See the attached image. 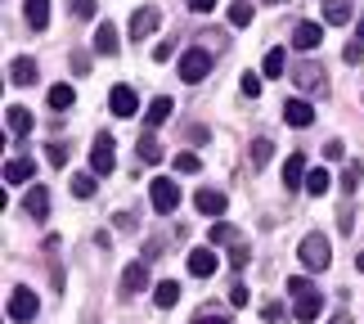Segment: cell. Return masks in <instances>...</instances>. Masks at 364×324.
<instances>
[{
  "instance_id": "e575fe53",
  "label": "cell",
  "mask_w": 364,
  "mask_h": 324,
  "mask_svg": "<svg viewBox=\"0 0 364 324\" xmlns=\"http://www.w3.org/2000/svg\"><path fill=\"white\" fill-rule=\"evenodd\" d=\"M288 293H297V298H306V293H315V284H311L306 275H292V279H288Z\"/></svg>"
},
{
  "instance_id": "ffe728a7",
  "label": "cell",
  "mask_w": 364,
  "mask_h": 324,
  "mask_svg": "<svg viewBox=\"0 0 364 324\" xmlns=\"http://www.w3.org/2000/svg\"><path fill=\"white\" fill-rule=\"evenodd\" d=\"M9 81L14 86H32L36 81V59H14L9 63Z\"/></svg>"
},
{
  "instance_id": "1f68e13d",
  "label": "cell",
  "mask_w": 364,
  "mask_h": 324,
  "mask_svg": "<svg viewBox=\"0 0 364 324\" xmlns=\"http://www.w3.org/2000/svg\"><path fill=\"white\" fill-rule=\"evenodd\" d=\"M198 167H203V162H198V153H176V172H180V176H193Z\"/></svg>"
},
{
  "instance_id": "cb8c5ba5",
  "label": "cell",
  "mask_w": 364,
  "mask_h": 324,
  "mask_svg": "<svg viewBox=\"0 0 364 324\" xmlns=\"http://www.w3.org/2000/svg\"><path fill=\"white\" fill-rule=\"evenodd\" d=\"M351 19V0H324V23H346Z\"/></svg>"
},
{
  "instance_id": "f35d334b",
  "label": "cell",
  "mask_w": 364,
  "mask_h": 324,
  "mask_svg": "<svg viewBox=\"0 0 364 324\" xmlns=\"http://www.w3.org/2000/svg\"><path fill=\"white\" fill-rule=\"evenodd\" d=\"M46 158H50L54 167H68V149H63V145H50V149H46Z\"/></svg>"
},
{
  "instance_id": "c3c4849f",
  "label": "cell",
  "mask_w": 364,
  "mask_h": 324,
  "mask_svg": "<svg viewBox=\"0 0 364 324\" xmlns=\"http://www.w3.org/2000/svg\"><path fill=\"white\" fill-rule=\"evenodd\" d=\"M193 324H230L225 315H193Z\"/></svg>"
},
{
  "instance_id": "ab89813d",
  "label": "cell",
  "mask_w": 364,
  "mask_h": 324,
  "mask_svg": "<svg viewBox=\"0 0 364 324\" xmlns=\"http://www.w3.org/2000/svg\"><path fill=\"white\" fill-rule=\"evenodd\" d=\"M247 302H252V293H247L243 284H234V288H230V306H247Z\"/></svg>"
},
{
  "instance_id": "5b68a950",
  "label": "cell",
  "mask_w": 364,
  "mask_h": 324,
  "mask_svg": "<svg viewBox=\"0 0 364 324\" xmlns=\"http://www.w3.org/2000/svg\"><path fill=\"white\" fill-rule=\"evenodd\" d=\"M292 81H297L301 90H311V95H324L328 90L324 68H319V63H297V68H292Z\"/></svg>"
},
{
  "instance_id": "d6986e66",
  "label": "cell",
  "mask_w": 364,
  "mask_h": 324,
  "mask_svg": "<svg viewBox=\"0 0 364 324\" xmlns=\"http://www.w3.org/2000/svg\"><path fill=\"white\" fill-rule=\"evenodd\" d=\"M117 46H122V41H117V27L113 23L95 27V50H100V54H117Z\"/></svg>"
},
{
  "instance_id": "ee69618b",
  "label": "cell",
  "mask_w": 364,
  "mask_h": 324,
  "mask_svg": "<svg viewBox=\"0 0 364 324\" xmlns=\"http://www.w3.org/2000/svg\"><path fill=\"white\" fill-rule=\"evenodd\" d=\"M171 54H176V41H162V46L153 50V59H158V63H166V59H171Z\"/></svg>"
},
{
  "instance_id": "4316f807",
  "label": "cell",
  "mask_w": 364,
  "mask_h": 324,
  "mask_svg": "<svg viewBox=\"0 0 364 324\" xmlns=\"http://www.w3.org/2000/svg\"><path fill=\"white\" fill-rule=\"evenodd\" d=\"M73 100H77L73 86H63V81H59V86H50V108H73Z\"/></svg>"
},
{
  "instance_id": "7c38bea8",
  "label": "cell",
  "mask_w": 364,
  "mask_h": 324,
  "mask_svg": "<svg viewBox=\"0 0 364 324\" xmlns=\"http://www.w3.org/2000/svg\"><path fill=\"white\" fill-rule=\"evenodd\" d=\"M319 41H324V23H311V19H306V23L292 27V46H297V50H315Z\"/></svg>"
},
{
  "instance_id": "3957f363",
  "label": "cell",
  "mask_w": 364,
  "mask_h": 324,
  "mask_svg": "<svg viewBox=\"0 0 364 324\" xmlns=\"http://www.w3.org/2000/svg\"><path fill=\"white\" fill-rule=\"evenodd\" d=\"M212 73V54H207L203 46H193V50H185V59H180V77L189 81V86H198V81Z\"/></svg>"
},
{
  "instance_id": "4dcf8cb0",
  "label": "cell",
  "mask_w": 364,
  "mask_h": 324,
  "mask_svg": "<svg viewBox=\"0 0 364 324\" xmlns=\"http://www.w3.org/2000/svg\"><path fill=\"white\" fill-rule=\"evenodd\" d=\"M279 73H284V50H265V77H279Z\"/></svg>"
},
{
  "instance_id": "277c9868",
  "label": "cell",
  "mask_w": 364,
  "mask_h": 324,
  "mask_svg": "<svg viewBox=\"0 0 364 324\" xmlns=\"http://www.w3.org/2000/svg\"><path fill=\"white\" fill-rule=\"evenodd\" d=\"M36 311H41V302H36L32 288H14V293H9V320L27 324V320H36Z\"/></svg>"
},
{
  "instance_id": "83f0119b",
  "label": "cell",
  "mask_w": 364,
  "mask_h": 324,
  "mask_svg": "<svg viewBox=\"0 0 364 324\" xmlns=\"http://www.w3.org/2000/svg\"><path fill=\"white\" fill-rule=\"evenodd\" d=\"M230 23L234 27H247L252 23V0H234V5H230Z\"/></svg>"
},
{
  "instance_id": "ac0fdd59",
  "label": "cell",
  "mask_w": 364,
  "mask_h": 324,
  "mask_svg": "<svg viewBox=\"0 0 364 324\" xmlns=\"http://www.w3.org/2000/svg\"><path fill=\"white\" fill-rule=\"evenodd\" d=\"M23 14H27V27H32V32H46V23H50V0H23Z\"/></svg>"
},
{
  "instance_id": "8992f818",
  "label": "cell",
  "mask_w": 364,
  "mask_h": 324,
  "mask_svg": "<svg viewBox=\"0 0 364 324\" xmlns=\"http://www.w3.org/2000/svg\"><path fill=\"white\" fill-rule=\"evenodd\" d=\"M117 167V158H113V135H100L95 140V149H90V172L95 176H108Z\"/></svg>"
},
{
  "instance_id": "f546056e",
  "label": "cell",
  "mask_w": 364,
  "mask_h": 324,
  "mask_svg": "<svg viewBox=\"0 0 364 324\" xmlns=\"http://www.w3.org/2000/svg\"><path fill=\"white\" fill-rule=\"evenodd\" d=\"M247 261H252V248H247V244H243V239H239V244H234V248H230V266H234V271H243V266H247Z\"/></svg>"
},
{
  "instance_id": "9c48e42d",
  "label": "cell",
  "mask_w": 364,
  "mask_h": 324,
  "mask_svg": "<svg viewBox=\"0 0 364 324\" xmlns=\"http://www.w3.org/2000/svg\"><path fill=\"white\" fill-rule=\"evenodd\" d=\"M144 284H149V261H135V266H126V271H122V298L126 302H131Z\"/></svg>"
},
{
  "instance_id": "5bb4252c",
  "label": "cell",
  "mask_w": 364,
  "mask_h": 324,
  "mask_svg": "<svg viewBox=\"0 0 364 324\" xmlns=\"http://www.w3.org/2000/svg\"><path fill=\"white\" fill-rule=\"evenodd\" d=\"M306 153H288V162H284V185L288 189H306Z\"/></svg>"
},
{
  "instance_id": "9a60e30c",
  "label": "cell",
  "mask_w": 364,
  "mask_h": 324,
  "mask_svg": "<svg viewBox=\"0 0 364 324\" xmlns=\"http://www.w3.org/2000/svg\"><path fill=\"white\" fill-rule=\"evenodd\" d=\"M319 311H324V293H306V298H297V306H292V315H297L301 324H311V320H319Z\"/></svg>"
},
{
  "instance_id": "836d02e7",
  "label": "cell",
  "mask_w": 364,
  "mask_h": 324,
  "mask_svg": "<svg viewBox=\"0 0 364 324\" xmlns=\"http://www.w3.org/2000/svg\"><path fill=\"white\" fill-rule=\"evenodd\" d=\"M73 194H77V199H90V194H95V176H73Z\"/></svg>"
},
{
  "instance_id": "7a4b0ae2",
  "label": "cell",
  "mask_w": 364,
  "mask_h": 324,
  "mask_svg": "<svg viewBox=\"0 0 364 324\" xmlns=\"http://www.w3.org/2000/svg\"><path fill=\"white\" fill-rule=\"evenodd\" d=\"M149 203H153V212H176L180 207V185L176 180H166V176H158V180H149Z\"/></svg>"
},
{
  "instance_id": "74e56055",
  "label": "cell",
  "mask_w": 364,
  "mask_h": 324,
  "mask_svg": "<svg viewBox=\"0 0 364 324\" xmlns=\"http://www.w3.org/2000/svg\"><path fill=\"white\" fill-rule=\"evenodd\" d=\"M243 95H247V100H257V95H261V77L243 73Z\"/></svg>"
},
{
  "instance_id": "f6af8a7d",
  "label": "cell",
  "mask_w": 364,
  "mask_h": 324,
  "mask_svg": "<svg viewBox=\"0 0 364 324\" xmlns=\"http://www.w3.org/2000/svg\"><path fill=\"white\" fill-rule=\"evenodd\" d=\"M113 225H117V230H135V212H117Z\"/></svg>"
},
{
  "instance_id": "603a6c76",
  "label": "cell",
  "mask_w": 364,
  "mask_h": 324,
  "mask_svg": "<svg viewBox=\"0 0 364 324\" xmlns=\"http://www.w3.org/2000/svg\"><path fill=\"white\" fill-rule=\"evenodd\" d=\"M5 122H9L14 135H27V131H32V113H27V108H5Z\"/></svg>"
},
{
  "instance_id": "e0dca14e",
  "label": "cell",
  "mask_w": 364,
  "mask_h": 324,
  "mask_svg": "<svg viewBox=\"0 0 364 324\" xmlns=\"http://www.w3.org/2000/svg\"><path fill=\"white\" fill-rule=\"evenodd\" d=\"M284 122L301 131V126H311V122H315V108L306 104V100H288V104H284Z\"/></svg>"
},
{
  "instance_id": "816d5d0a",
  "label": "cell",
  "mask_w": 364,
  "mask_h": 324,
  "mask_svg": "<svg viewBox=\"0 0 364 324\" xmlns=\"http://www.w3.org/2000/svg\"><path fill=\"white\" fill-rule=\"evenodd\" d=\"M355 266H360V271H364V252H360V261H355Z\"/></svg>"
},
{
  "instance_id": "7dc6e473",
  "label": "cell",
  "mask_w": 364,
  "mask_h": 324,
  "mask_svg": "<svg viewBox=\"0 0 364 324\" xmlns=\"http://www.w3.org/2000/svg\"><path fill=\"white\" fill-rule=\"evenodd\" d=\"M261 315H265V320H270V324H274V320H284V306H279V302H270V306H265V311H261Z\"/></svg>"
},
{
  "instance_id": "30bf717a",
  "label": "cell",
  "mask_w": 364,
  "mask_h": 324,
  "mask_svg": "<svg viewBox=\"0 0 364 324\" xmlns=\"http://www.w3.org/2000/svg\"><path fill=\"white\" fill-rule=\"evenodd\" d=\"M193 207H198L203 216H225V207H230V199L220 189H198L193 194Z\"/></svg>"
},
{
  "instance_id": "8fae6325",
  "label": "cell",
  "mask_w": 364,
  "mask_h": 324,
  "mask_svg": "<svg viewBox=\"0 0 364 324\" xmlns=\"http://www.w3.org/2000/svg\"><path fill=\"white\" fill-rule=\"evenodd\" d=\"M23 212L32 216V221H46L50 216V189L46 185H32V189H27V199H23Z\"/></svg>"
},
{
  "instance_id": "ba28073f",
  "label": "cell",
  "mask_w": 364,
  "mask_h": 324,
  "mask_svg": "<svg viewBox=\"0 0 364 324\" xmlns=\"http://www.w3.org/2000/svg\"><path fill=\"white\" fill-rule=\"evenodd\" d=\"M162 23V9L158 5H144V9H135V19H131V41H144L153 27Z\"/></svg>"
},
{
  "instance_id": "f907efd6",
  "label": "cell",
  "mask_w": 364,
  "mask_h": 324,
  "mask_svg": "<svg viewBox=\"0 0 364 324\" xmlns=\"http://www.w3.org/2000/svg\"><path fill=\"white\" fill-rule=\"evenodd\" d=\"M355 41H360V46H364V19H360V27H355Z\"/></svg>"
},
{
  "instance_id": "d6a6232c",
  "label": "cell",
  "mask_w": 364,
  "mask_h": 324,
  "mask_svg": "<svg viewBox=\"0 0 364 324\" xmlns=\"http://www.w3.org/2000/svg\"><path fill=\"white\" fill-rule=\"evenodd\" d=\"M212 244H239V234H234V225L216 221V225H212Z\"/></svg>"
},
{
  "instance_id": "f1b7e54d",
  "label": "cell",
  "mask_w": 364,
  "mask_h": 324,
  "mask_svg": "<svg viewBox=\"0 0 364 324\" xmlns=\"http://www.w3.org/2000/svg\"><path fill=\"white\" fill-rule=\"evenodd\" d=\"M270 153H274L270 140H252V167H265V162H270Z\"/></svg>"
},
{
  "instance_id": "4fadbf2b",
  "label": "cell",
  "mask_w": 364,
  "mask_h": 324,
  "mask_svg": "<svg viewBox=\"0 0 364 324\" xmlns=\"http://www.w3.org/2000/svg\"><path fill=\"white\" fill-rule=\"evenodd\" d=\"M216 266H220V261H216V252H212V248H193V252H189V275L212 279V275H216Z\"/></svg>"
},
{
  "instance_id": "f5cc1de1",
  "label": "cell",
  "mask_w": 364,
  "mask_h": 324,
  "mask_svg": "<svg viewBox=\"0 0 364 324\" xmlns=\"http://www.w3.org/2000/svg\"><path fill=\"white\" fill-rule=\"evenodd\" d=\"M265 5H284V0H265Z\"/></svg>"
},
{
  "instance_id": "681fc988",
  "label": "cell",
  "mask_w": 364,
  "mask_h": 324,
  "mask_svg": "<svg viewBox=\"0 0 364 324\" xmlns=\"http://www.w3.org/2000/svg\"><path fill=\"white\" fill-rule=\"evenodd\" d=\"M328 324H351V315H346V311H338V315H333Z\"/></svg>"
},
{
  "instance_id": "44dd1931",
  "label": "cell",
  "mask_w": 364,
  "mask_h": 324,
  "mask_svg": "<svg viewBox=\"0 0 364 324\" xmlns=\"http://www.w3.org/2000/svg\"><path fill=\"white\" fill-rule=\"evenodd\" d=\"M171 113H176V104H171V100H166V95H158V100H153V104H149V113H144V122H149V131H153V126H162L166 117H171Z\"/></svg>"
},
{
  "instance_id": "d4e9b609",
  "label": "cell",
  "mask_w": 364,
  "mask_h": 324,
  "mask_svg": "<svg viewBox=\"0 0 364 324\" xmlns=\"http://www.w3.org/2000/svg\"><path fill=\"white\" fill-rule=\"evenodd\" d=\"M139 158H144V162H162V145H158V140H153V131H144V135H139Z\"/></svg>"
},
{
  "instance_id": "52a82bcc",
  "label": "cell",
  "mask_w": 364,
  "mask_h": 324,
  "mask_svg": "<svg viewBox=\"0 0 364 324\" xmlns=\"http://www.w3.org/2000/svg\"><path fill=\"white\" fill-rule=\"evenodd\" d=\"M108 108H113L117 117H135V113H139V95H135V90L122 81V86L108 90Z\"/></svg>"
},
{
  "instance_id": "7bdbcfd3",
  "label": "cell",
  "mask_w": 364,
  "mask_h": 324,
  "mask_svg": "<svg viewBox=\"0 0 364 324\" xmlns=\"http://www.w3.org/2000/svg\"><path fill=\"white\" fill-rule=\"evenodd\" d=\"M189 140H193V145H207V140H212V131H207V126H198V122H193V126H189Z\"/></svg>"
},
{
  "instance_id": "6da1fadb",
  "label": "cell",
  "mask_w": 364,
  "mask_h": 324,
  "mask_svg": "<svg viewBox=\"0 0 364 324\" xmlns=\"http://www.w3.org/2000/svg\"><path fill=\"white\" fill-rule=\"evenodd\" d=\"M297 257H301L306 271H315V275L328 271V261H333V257H328V239H324V234H306L301 248H297Z\"/></svg>"
},
{
  "instance_id": "60d3db41",
  "label": "cell",
  "mask_w": 364,
  "mask_h": 324,
  "mask_svg": "<svg viewBox=\"0 0 364 324\" xmlns=\"http://www.w3.org/2000/svg\"><path fill=\"white\" fill-rule=\"evenodd\" d=\"M73 14L77 19H95V0H73Z\"/></svg>"
},
{
  "instance_id": "8d00e7d4",
  "label": "cell",
  "mask_w": 364,
  "mask_h": 324,
  "mask_svg": "<svg viewBox=\"0 0 364 324\" xmlns=\"http://www.w3.org/2000/svg\"><path fill=\"white\" fill-rule=\"evenodd\" d=\"M324 158L328 162H342L346 158V145H342V140H328V145H324Z\"/></svg>"
},
{
  "instance_id": "d590c367",
  "label": "cell",
  "mask_w": 364,
  "mask_h": 324,
  "mask_svg": "<svg viewBox=\"0 0 364 324\" xmlns=\"http://www.w3.org/2000/svg\"><path fill=\"white\" fill-rule=\"evenodd\" d=\"M360 172H364L360 162H351V167H346V176H342V189H346V194H351V189L360 185Z\"/></svg>"
},
{
  "instance_id": "484cf974",
  "label": "cell",
  "mask_w": 364,
  "mask_h": 324,
  "mask_svg": "<svg viewBox=\"0 0 364 324\" xmlns=\"http://www.w3.org/2000/svg\"><path fill=\"white\" fill-rule=\"evenodd\" d=\"M328 185H333V180H328L324 167H311V176H306V189H311L315 199H319V194H328Z\"/></svg>"
},
{
  "instance_id": "bcb514c9",
  "label": "cell",
  "mask_w": 364,
  "mask_h": 324,
  "mask_svg": "<svg viewBox=\"0 0 364 324\" xmlns=\"http://www.w3.org/2000/svg\"><path fill=\"white\" fill-rule=\"evenodd\" d=\"M189 9H193V14H212L216 0H189Z\"/></svg>"
},
{
  "instance_id": "b9f144b4",
  "label": "cell",
  "mask_w": 364,
  "mask_h": 324,
  "mask_svg": "<svg viewBox=\"0 0 364 324\" xmlns=\"http://www.w3.org/2000/svg\"><path fill=\"white\" fill-rule=\"evenodd\" d=\"M342 59H346V63H360V59H364V46H360V41H351V46L342 50Z\"/></svg>"
},
{
  "instance_id": "2e32d148",
  "label": "cell",
  "mask_w": 364,
  "mask_h": 324,
  "mask_svg": "<svg viewBox=\"0 0 364 324\" xmlns=\"http://www.w3.org/2000/svg\"><path fill=\"white\" fill-rule=\"evenodd\" d=\"M32 176H36V162L27 158V153L5 162V185H23V180H32Z\"/></svg>"
},
{
  "instance_id": "7402d4cb",
  "label": "cell",
  "mask_w": 364,
  "mask_h": 324,
  "mask_svg": "<svg viewBox=\"0 0 364 324\" xmlns=\"http://www.w3.org/2000/svg\"><path fill=\"white\" fill-rule=\"evenodd\" d=\"M153 302H158L162 311H171V306L180 302V284H176V279H162V284L153 288Z\"/></svg>"
}]
</instances>
